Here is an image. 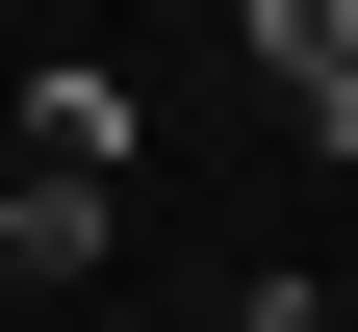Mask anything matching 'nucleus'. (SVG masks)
<instances>
[{"label":"nucleus","instance_id":"obj_1","mask_svg":"<svg viewBox=\"0 0 358 332\" xmlns=\"http://www.w3.org/2000/svg\"><path fill=\"white\" fill-rule=\"evenodd\" d=\"M256 103L307 154H358V0H256Z\"/></svg>","mask_w":358,"mask_h":332},{"label":"nucleus","instance_id":"obj_2","mask_svg":"<svg viewBox=\"0 0 358 332\" xmlns=\"http://www.w3.org/2000/svg\"><path fill=\"white\" fill-rule=\"evenodd\" d=\"M103 230H128V179H26L0 154V281H103Z\"/></svg>","mask_w":358,"mask_h":332},{"label":"nucleus","instance_id":"obj_3","mask_svg":"<svg viewBox=\"0 0 358 332\" xmlns=\"http://www.w3.org/2000/svg\"><path fill=\"white\" fill-rule=\"evenodd\" d=\"M26 179H128V77H103V52L26 77Z\"/></svg>","mask_w":358,"mask_h":332},{"label":"nucleus","instance_id":"obj_4","mask_svg":"<svg viewBox=\"0 0 358 332\" xmlns=\"http://www.w3.org/2000/svg\"><path fill=\"white\" fill-rule=\"evenodd\" d=\"M231 332H358V281H231Z\"/></svg>","mask_w":358,"mask_h":332}]
</instances>
